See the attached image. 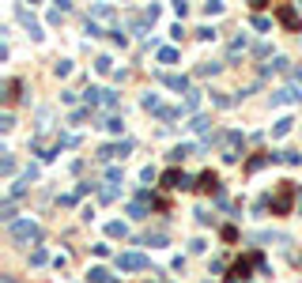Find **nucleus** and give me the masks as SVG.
<instances>
[{"instance_id": "6", "label": "nucleus", "mask_w": 302, "mask_h": 283, "mask_svg": "<svg viewBox=\"0 0 302 283\" xmlns=\"http://www.w3.org/2000/svg\"><path fill=\"white\" fill-rule=\"evenodd\" d=\"M118 268L121 272H144V268H148V257H144V253H121Z\"/></svg>"}, {"instance_id": "15", "label": "nucleus", "mask_w": 302, "mask_h": 283, "mask_svg": "<svg viewBox=\"0 0 302 283\" xmlns=\"http://www.w3.org/2000/svg\"><path fill=\"white\" fill-rule=\"evenodd\" d=\"M167 242V230H148L144 234V246H162Z\"/></svg>"}, {"instance_id": "32", "label": "nucleus", "mask_w": 302, "mask_h": 283, "mask_svg": "<svg viewBox=\"0 0 302 283\" xmlns=\"http://www.w3.org/2000/svg\"><path fill=\"white\" fill-rule=\"evenodd\" d=\"M284 68H287V61H284V57H276V61H272L265 72H284Z\"/></svg>"}, {"instance_id": "35", "label": "nucleus", "mask_w": 302, "mask_h": 283, "mask_svg": "<svg viewBox=\"0 0 302 283\" xmlns=\"http://www.w3.org/2000/svg\"><path fill=\"white\" fill-rule=\"evenodd\" d=\"M212 102H216V106H235V99H230V95H212Z\"/></svg>"}, {"instance_id": "10", "label": "nucleus", "mask_w": 302, "mask_h": 283, "mask_svg": "<svg viewBox=\"0 0 302 283\" xmlns=\"http://www.w3.org/2000/svg\"><path fill=\"white\" fill-rule=\"evenodd\" d=\"M276 19H280V23H284V27H291V31H298V12H295V8H291V4H280L276 8Z\"/></svg>"}, {"instance_id": "20", "label": "nucleus", "mask_w": 302, "mask_h": 283, "mask_svg": "<svg viewBox=\"0 0 302 283\" xmlns=\"http://www.w3.org/2000/svg\"><path fill=\"white\" fill-rule=\"evenodd\" d=\"M291 125H295L291 117H284V121H276V129H272V136H276V140H280V136H287V132H291Z\"/></svg>"}, {"instance_id": "27", "label": "nucleus", "mask_w": 302, "mask_h": 283, "mask_svg": "<svg viewBox=\"0 0 302 283\" xmlns=\"http://www.w3.org/2000/svg\"><path fill=\"white\" fill-rule=\"evenodd\" d=\"M219 68H223V64H216V61H208V64H200V68H197V76H216Z\"/></svg>"}, {"instance_id": "9", "label": "nucleus", "mask_w": 302, "mask_h": 283, "mask_svg": "<svg viewBox=\"0 0 302 283\" xmlns=\"http://www.w3.org/2000/svg\"><path fill=\"white\" fill-rule=\"evenodd\" d=\"M129 151H132V144H129V140H121V144H106V148L99 151V159H125Z\"/></svg>"}, {"instance_id": "2", "label": "nucleus", "mask_w": 302, "mask_h": 283, "mask_svg": "<svg viewBox=\"0 0 302 283\" xmlns=\"http://www.w3.org/2000/svg\"><path fill=\"white\" fill-rule=\"evenodd\" d=\"M8 234H12V242H19V246H31V242L42 238V227H38L34 219H15L12 227H8Z\"/></svg>"}, {"instance_id": "8", "label": "nucleus", "mask_w": 302, "mask_h": 283, "mask_svg": "<svg viewBox=\"0 0 302 283\" xmlns=\"http://www.w3.org/2000/svg\"><path fill=\"white\" fill-rule=\"evenodd\" d=\"M113 19H118V8H113V4H95L91 8V23H113Z\"/></svg>"}, {"instance_id": "24", "label": "nucleus", "mask_w": 302, "mask_h": 283, "mask_svg": "<svg viewBox=\"0 0 302 283\" xmlns=\"http://www.w3.org/2000/svg\"><path fill=\"white\" fill-rule=\"evenodd\" d=\"M189 155H193V148H189V144H181V148H174V151H170V159H174V162H181V159H189Z\"/></svg>"}, {"instance_id": "23", "label": "nucleus", "mask_w": 302, "mask_h": 283, "mask_svg": "<svg viewBox=\"0 0 302 283\" xmlns=\"http://www.w3.org/2000/svg\"><path fill=\"white\" fill-rule=\"evenodd\" d=\"M159 61H162V64H174V61H178V50H170V45H162V50H159Z\"/></svg>"}, {"instance_id": "25", "label": "nucleus", "mask_w": 302, "mask_h": 283, "mask_svg": "<svg viewBox=\"0 0 302 283\" xmlns=\"http://www.w3.org/2000/svg\"><path fill=\"white\" fill-rule=\"evenodd\" d=\"M106 234H110V238H125L129 230H125V223H110V227H106Z\"/></svg>"}, {"instance_id": "4", "label": "nucleus", "mask_w": 302, "mask_h": 283, "mask_svg": "<svg viewBox=\"0 0 302 283\" xmlns=\"http://www.w3.org/2000/svg\"><path fill=\"white\" fill-rule=\"evenodd\" d=\"M242 148H246L242 132L230 129V132H223V136H219V151H223V159H227V162H238V159H242Z\"/></svg>"}, {"instance_id": "14", "label": "nucleus", "mask_w": 302, "mask_h": 283, "mask_svg": "<svg viewBox=\"0 0 302 283\" xmlns=\"http://www.w3.org/2000/svg\"><path fill=\"white\" fill-rule=\"evenodd\" d=\"M302 102V95L298 91H291V87H284V91H276V95H272V102H276V106H284V102Z\"/></svg>"}, {"instance_id": "3", "label": "nucleus", "mask_w": 302, "mask_h": 283, "mask_svg": "<svg viewBox=\"0 0 302 283\" xmlns=\"http://www.w3.org/2000/svg\"><path fill=\"white\" fill-rule=\"evenodd\" d=\"M253 265H265V257H261L257 249H253L249 257H238L235 265H230V276H227V283H246V279H249V272H253Z\"/></svg>"}, {"instance_id": "26", "label": "nucleus", "mask_w": 302, "mask_h": 283, "mask_svg": "<svg viewBox=\"0 0 302 283\" xmlns=\"http://www.w3.org/2000/svg\"><path fill=\"white\" fill-rule=\"evenodd\" d=\"M87 276H91V283H106V279H110V272H106V268H91Z\"/></svg>"}, {"instance_id": "11", "label": "nucleus", "mask_w": 302, "mask_h": 283, "mask_svg": "<svg viewBox=\"0 0 302 283\" xmlns=\"http://www.w3.org/2000/svg\"><path fill=\"white\" fill-rule=\"evenodd\" d=\"M197 189H200V193H216V197H219V193H223V189H219V174L204 170L200 178H197Z\"/></svg>"}, {"instance_id": "36", "label": "nucleus", "mask_w": 302, "mask_h": 283, "mask_svg": "<svg viewBox=\"0 0 302 283\" xmlns=\"http://www.w3.org/2000/svg\"><path fill=\"white\" fill-rule=\"evenodd\" d=\"M106 178H110V185H118V181H121V170H118V167H110V170H106Z\"/></svg>"}, {"instance_id": "16", "label": "nucleus", "mask_w": 302, "mask_h": 283, "mask_svg": "<svg viewBox=\"0 0 302 283\" xmlns=\"http://www.w3.org/2000/svg\"><path fill=\"white\" fill-rule=\"evenodd\" d=\"M189 129H193V132H208V129H212V121H208L204 113H197V117L189 121Z\"/></svg>"}, {"instance_id": "33", "label": "nucleus", "mask_w": 302, "mask_h": 283, "mask_svg": "<svg viewBox=\"0 0 302 283\" xmlns=\"http://www.w3.org/2000/svg\"><path fill=\"white\" fill-rule=\"evenodd\" d=\"M0 170H4V174L15 170V159H12V155H4V159H0Z\"/></svg>"}, {"instance_id": "28", "label": "nucleus", "mask_w": 302, "mask_h": 283, "mask_svg": "<svg viewBox=\"0 0 302 283\" xmlns=\"http://www.w3.org/2000/svg\"><path fill=\"white\" fill-rule=\"evenodd\" d=\"M15 91H19V80H8V83H4V102H12Z\"/></svg>"}, {"instance_id": "39", "label": "nucleus", "mask_w": 302, "mask_h": 283, "mask_svg": "<svg viewBox=\"0 0 302 283\" xmlns=\"http://www.w3.org/2000/svg\"><path fill=\"white\" fill-rule=\"evenodd\" d=\"M148 283H155V279H148Z\"/></svg>"}, {"instance_id": "18", "label": "nucleus", "mask_w": 302, "mask_h": 283, "mask_svg": "<svg viewBox=\"0 0 302 283\" xmlns=\"http://www.w3.org/2000/svg\"><path fill=\"white\" fill-rule=\"evenodd\" d=\"M272 159H276V155H253V159L246 162V170H261V167H265V162H272Z\"/></svg>"}, {"instance_id": "19", "label": "nucleus", "mask_w": 302, "mask_h": 283, "mask_svg": "<svg viewBox=\"0 0 302 283\" xmlns=\"http://www.w3.org/2000/svg\"><path fill=\"white\" fill-rule=\"evenodd\" d=\"M276 159H280V162H287V167H298V162H302V155H298V151H280Z\"/></svg>"}, {"instance_id": "21", "label": "nucleus", "mask_w": 302, "mask_h": 283, "mask_svg": "<svg viewBox=\"0 0 302 283\" xmlns=\"http://www.w3.org/2000/svg\"><path fill=\"white\" fill-rule=\"evenodd\" d=\"M99 200H106V204L118 200V185H102V189H99Z\"/></svg>"}, {"instance_id": "34", "label": "nucleus", "mask_w": 302, "mask_h": 283, "mask_svg": "<svg viewBox=\"0 0 302 283\" xmlns=\"http://www.w3.org/2000/svg\"><path fill=\"white\" fill-rule=\"evenodd\" d=\"M45 261H50V257H45V249H34L31 253V265H45Z\"/></svg>"}, {"instance_id": "38", "label": "nucleus", "mask_w": 302, "mask_h": 283, "mask_svg": "<svg viewBox=\"0 0 302 283\" xmlns=\"http://www.w3.org/2000/svg\"><path fill=\"white\" fill-rule=\"evenodd\" d=\"M298 211H302V189H298Z\"/></svg>"}, {"instance_id": "22", "label": "nucleus", "mask_w": 302, "mask_h": 283, "mask_svg": "<svg viewBox=\"0 0 302 283\" xmlns=\"http://www.w3.org/2000/svg\"><path fill=\"white\" fill-rule=\"evenodd\" d=\"M95 72L110 76V72H113V61H110V57H99V61H95Z\"/></svg>"}, {"instance_id": "30", "label": "nucleus", "mask_w": 302, "mask_h": 283, "mask_svg": "<svg viewBox=\"0 0 302 283\" xmlns=\"http://www.w3.org/2000/svg\"><path fill=\"white\" fill-rule=\"evenodd\" d=\"M238 53H246V38H235V42H230V57H238Z\"/></svg>"}, {"instance_id": "7", "label": "nucleus", "mask_w": 302, "mask_h": 283, "mask_svg": "<svg viewBox=\"0 0 302 283\" xmlns=\"http://www.w3.org/2000/svg\"><path fill=\"white\" fill-rule=\"evenodd\" d=\"M159 181H162V189H189V185H193V181H189V178H185V174H181L178 167H170V170H167V174H162V178H159Z\"/></svg>"}, {"instance_id": "12", "label": "nucleus", "mask_w": 302, "mask_h": 283, "mask_svg": "<svg viewBox=\"0 0 302 283\" xmlns=\"http://www.w3.org/2000/svg\"><path fill=\"white\" fill-rule=\"evenodd\" d=\"M19 23H23V27H27V31H31L34 38H42V27H38V19H34L31 12H27V8H19Z\"/></svg>"}, {"instance_id": "37", "label": "nucleus", "mask_w": 302, "mask_h": 283, "mask_svg": "<svg viewBox=\"0 0 302 283\" xmlns=\"http://www.w3.org/2000/svg\"><path fill=\"white\" fill-rule=\"evenodd\" d=\"M295 80H298V83H302V68H295Z\"/></svg>"}, {"instance_id": "31", "label": "nucleus", "mask_w": 302, "mask_h": 283, "mask_svg": "<svg viewBox=\"0 0 302 283\" xmlns=\"http://www.w3.org/2000/svg\"><path fill=\"white\" fill-rule=\"evenodd\" d=\"M53 72H57V76H72V61H57Z\"/></svg>"}, {"instance_id": "13", "label": "nucleus", "mask_w": 302, "mask_h": 283, "mask_svg": "<svg viewBox=\"0 0 302 283\" xmlns=\"http://www.w3.org/2000/svg\"><path fill=\"white\" fill-rule=\"evenodd\" d=\"M162 83H167L170 91H189V80H185V76H174V72L162 76Z\"/></svg>"}, {"instance_id": "5", "label": "nucleus", "mask_w": 302, "mask_h": 283, "mask_svg": "<svg viewBox=\"0 0 302 283\" xmlns=\"http://www.w3.org/2000/svg\"><path fill=\"white\" fill-rule=\"evenodd\" d=\"M87 106H106V110H118V95L106 91V87H91V91H87Z\"/></svg>"}, {"instance_id": "17", "label": "nucleus", "mask_w": 302, "mask_h": 283, "mask_svg": "<svg viewBox=\"0 0 302 283\" xmlns=\"http://www.w3.org/2000/svg\"><path fill=\"white\" fill-rule=\"evenodd\" d=\"M0 219H4L8 227L15 223V200H4V208H0Z\"/></svg>"}, {"instance_id": "29", "label": "nucleus", "mask_w": 302, "mask_h": 283, "mask_svg": "<svg viewBox=\"0 0 302 283\" xmlns=\"http://www.w3.org/2000/svg\"><path fill=\"white\" fill-rule=\"evenodd\" d=\"M121 117H106V121H102V129H110V132H121Z\"/></svg>"}, {"instance_id": "1", "label": "nucleus", "mask_w": 302, "mask_h": 283, "mask_svg": "<svg viewBox=\"0 0 302 283\" xmlns=\"http://www.w3.org/2000/svg\"><path fill=\"white\" fill-rule=\"evenodd\" d=\"M298 204V189L291 181H280V189H276V197H268V208H272V216H291V208Z\"/></svg>"}]
</instances>
